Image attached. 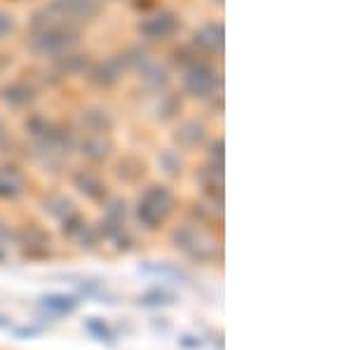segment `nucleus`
<instances>
[{"instance_id":"4","label":"nucleus","mask_w":352,"mask_h":350,"mask_svg":"<svg viewBox=\"0 0 352 350\" xmlns=\"http://www.w3.org/2000/svg\"><path fill=\"white\" fill-rule=\"evenodd\" d=\"M174 303H176V296L172 292L160 289V287L148 289L146 294L139 296V306H144V308H167V306H174Z\"/></svg>"},{"instance_id":"5","label":"nucleus","mask_w":352,"mask_h":350,"mask_svg":"<svg viewBox=\"0 0 352 350\" xmlns=\"http://www.w3.org/2000/svg\"><path fill=\"white\" fill-rule=\"evenodd\" d=\"M202 346H204V341L200 336H195V334L179 336V348H184V350H200Z\"/></svg>"},{"instance_id":"8","label":"nucleus","mask_w":352,"mask_h":350,"mask_svg":"<svg viewBox=\"0 0 352 350\" xmlns=\"http://www.w3.org/2000/svg\"><path fill=\"white\" fill-rule=\"evenodd\" d=\"M0 261H3V252H0Z\"/></svg>"},{"instance_id":"1","label":"nucleus","mask_w":352,"mask_h":350,"mask_svg":"<svg viewBox=\"0 0 352 350\" xmlns=\"http://www.w3.org/2000/svg\"><path fill=\"white\" fill-rule=\"evenodd\" d=\"M169 214H172V195L162 188L148 190L144 200L139 202V221L146 228H157L160 223L167 221Z\"/></svg>"},{"instance_id":"7","label":"nucleus","mask_w":352,"mask_h":350,"mask_svg":"<svg viewBox=\"0 0 352 350\" xmlns=\"http://www.w3.org/2000/svg\"><path fill=\"white\" fill-rule=\"evenodd\" d=\"M5 327H10V318L8 315H0V329H5Z\"/></svg>"},{"instance_id":"2","label":"nucleus","mask_w":352,"mask_h":350,"mask_svg":"<svg viewBox=\"0 0 352 350\" xmlns=\"http://www.w3.org/2000/svg\"><path fill=\"white\" fill-rule=\"evenodd\" d=\"M80 306V298L76 294H64V292H54V294H45L41 298V308L52 318H66V315L76 313Z\"/></svg>"},{"instance_id":"3","label":"nucleus","mask_w":352,"mask_h":350,"mask_svg":"<svg viewBox=\"0 0 352 350\" xmlns=\"http://www.w3.org/2000/svg\"><path fill=\"white\" fill-rule=\"evenodd\" d=\"M82 329L99 343H106V346H113V343H116V331H113V327L106 322L104 318H96V315H92V318H85Z\"/></svg>"},{"instance_id":"6","label":"nucleus","mask_w":352,"mask_h":350,"mask_svg":"<svg viewBox=\"0 0 352 350\" xmlns=\"http://www.w3.org/2000/svg\"><path fill=\"white\" fill-rule=\"evenodd\" d=\"M43 334V327H16L14 329V336L16 338H36V336H41Z\"/></svg>"}]
</instances>
